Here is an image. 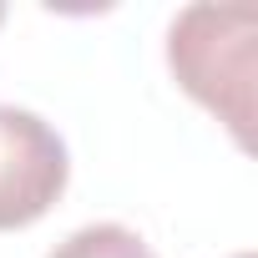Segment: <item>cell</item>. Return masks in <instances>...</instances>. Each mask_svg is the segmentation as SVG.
<instances>
[{
    "label": "cell",
    "mask_w": 258,
    "mask_h": 258,
    "mask_svg": "<svg viewBox=\"0 0 258 258\" xmlns=\"http://www.w3.org/2000/svg\"><path fill=\"white\" fill-rule=\"evenodd\" d=\"M238 258H253V253H238Z\"/></svg>",
    "instance_id": "5"
},
{
    "label": "cell",
    "mask_w": 258,
    "mask_h": 258,
    "mask_svg": "<svg viewBox=\"0 0 258 258\" xmlns=\"http://www.w3.org/2000/svg\"><path fill=\"white\" fill-rule=\"evenodd\" d=\"M46 258H157V253L147 248L142 233L121 228V223H86L71 238H61Z\"/></svg>",
    "instance_id": "3"
},
{
    "label": "cell",
    "mask_w": 258,
    "mask_h": 258,
    "mask_svg": "<svg viewBox=\"0 0 258 258\" xmlns=\"http://www.w3.org/2000/svg\"><path fill=\"white\" fill-rule=\"evenodd\" d=\"M0 21H6V6H0Z\"/></svg>",
    "instance_id": "4"
},
{
    "label": "cell",
    "mask_w": 258,
    "mask_h": 258,
    "mask_svg": "<svg viewBox=\"0 0 258 258\" xmlns=\"http://www.w3.org/2000/svg\"><path fill=\"white\" fill-rule=\"evenodd\" d=\"M253 6H187L167 26V66L177 86L203 101L238 147L253 142Z\"/></svg>",
    "instance_id": "1"
},
{
    "label": "cell",
    "mask_w": 258,
    "mask_h": 258,
    "mask_svg": "<svg viewBox=\"0 0 258 258\" xmlns=\"http://www.w3.org/2000/svg\"><path fill=\"white\" fill-rule=\"evenodd\" d=\"M71 157L56 126L26 106L0 101V233L31 228L66 192Z\"/></svg>",
    "instance_id": "2"
}]
</instances>
